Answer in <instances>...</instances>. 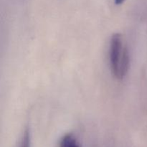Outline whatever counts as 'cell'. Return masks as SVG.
<instances>
[{
  "mask_svg": "<svg viewBox=\"0 0 147 147\" xmlns=\"http://www.w3.org/2000/svg\"><path fill=\"white\" fill-rule=\"evenodd\" d=\"M18 147H31V136L28 129L24 130Z\"/></svg>",
  "mask_w": 147,
  "mask_h": 147,
  "instance_id": "3957f363",
  "label": "cell"
},
{
  "mask_svg": "<svg viewBox=\"0 0 147 147\" xmlns=\"http://www.w3.org/2000/svg\"><path fill=\"white\" fill-rule=\"evenodd\" d=\"M110 65L112 73L117 79H123L129 68V53L123 44L120 34H114L111 37L109 48Z\"/></svg>",
  "mask_w": 147,
  "mask_h": 147,
  "instance_id": "6da1fadb",
  "label": "cell"
},
{
  "mask_svg": "<svg viewBox=\"0 0 147 147\" xmlns=\"http://www.w3.org/2000/svg\"><path fill=\"white\" fill-rule=\"evenodd\" d=\"M124 1L125 0H115V2H116V4H122Z\"/></svg>",
  "mask_w": 147,
  "mask_h": 147,
  "instance_id": "277c9868",
  "label": "cell"
},
{
  "mask_svg": "<svg viewBox=\"0 0 147 147\" xmlns=\"http://www.w3.org/2000/svg\"><path fill=\"white\" fill-rule=\"evenodd\" d=\"M59 147H81L78 141L72 134L64 135L60 139Z\"/></svg>",
  "mask_w": 147,
  "mask_h": 147,
  "instance_id": "7a4b0ae2",
  "label": "cell"
}]
</instances>
